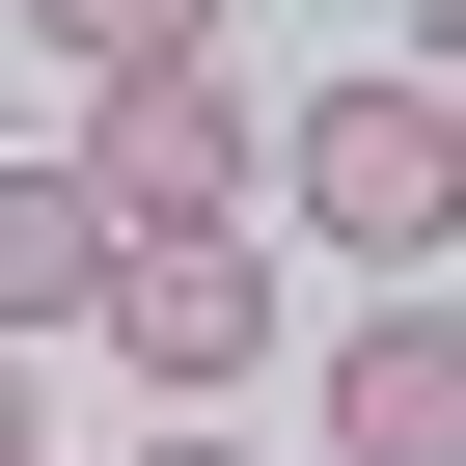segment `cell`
Masks as SVG:
<instances>
[{
    "mask_svg": "<svg viewBox=\"0 0 466 466\" xmlns=\"http://www.w3.org/2000/svg\"><path fill=\"white\" fill-rule=\"evenodd\" d=\"M0 466H56V439H28V357H0Z\"/></svg>",
    "mask_w": 466,
    "mask_h": 466,
    "instance_id": "obj_7",
    "label": "cell"
},
{
    "mask_svg": "<svg viewBox=\"0 0 466 466\" xmlns=\"http://www.w3.org/2000/svg\"><path fill=\"white\" fill-rule=\"evenodd\" d=\"M110 357L165 411H219V384L275 357V248H248V219H137V248H110Z\"/></svg>",
    "mask_w": 466,
    "mask_h": 466,
    "instance_id": "obj_2",
    "label": "cell"
},
{
    "mask_svg": "<svg viewBox=\"0 0 466 466\" xmlns=\"http://www.w3.org/2000/svg\"><path fill=\"white\" fill-rule=\"evenodd\" d=\"M83 165H110V219H248L275 110L219 83V56H110V83H83Z\"/></svg>",
    "mask_w": 466,
    "mask_h": 466,
    "instance_id": "obj_3",
    "label": "cell"
},
{
    "mask_svg": "<svg viewBox=\"0 0 466 466\" xmlns=\"http://www.w3.org/2000/svg\"><path fill=\"white\" fill-rule=\"evenodd\" d=\"M110 248H137V219H110L83 137H56V165H0V357H28V329H110Z\"/></svg>",
    "mask_w": 466,
    "mask_h": 466,
    "instance_id": "obj_5",
    "label": "cell"
},
{
    "mask_svg": "<svg viewBox=\"0 0 466 466\" xmlns=\"http://www.w3.org/2000/svg\"><path fill=\"white\" fill-rule=\"evenodd\" d=\"M411 28H439V56H466V0H411Z\"/></svg>",
    "mask_w": 466,
    "mask_h": 466,
    "instance_id": "obj_9",
    "label": "cell"
},
{
    "mask_svg": "<svg viewBox=\"0 0 466 466\" xmlns=\"http://www.w3.org/2000/svg\"><path fill=\"white\" fill-rule=\"evenodd\" d=\"M28 28H56V56L110 83V56H219V0H28Z\"/></svg>",
    "mask_w": 466,
    "mask_h": 466,
    "instance_id": "obj_6",
    "label": "cell"
},
{
    "mask_svg": "<svg viewBox=\"0 0 466 466\" xmlns=\"http://www.w3.org/2000/svg\"><path fill=\"white\" fill-rule=\"evenodd\" d=\"M137 466H219V411H165V439H137Z\"/></svg>",
    "mask_w": 466,
    "mask_h": 466,
    "instance_id": "obj_8",
    "label": "cell"
},
{
    "mask_svg": "<svg viewBox=\"0 0 466 466\" xmlns=\"http://www.w3.org/2000/svg\"><path fill=\"white\" fill-rule=\"evenodd\" d=\"M275 192L329 219V248L439 275V248H466V83H439V56H384V83H302V110H275Z\"/></svg>",
    "mask_w": 466,
    "mask_h": 466,
    "instance_id": "obj_1",
    "label": "cell"
},
{
    "mask_svg": "<svg viewBox=\"0 0 466 466\" xmlns=\"http://www.w3.org/2000/svg\"><path fill=\"white\" fill-rule=\"evenodd\" d=\"M329 466H466V302L439 275H384L329 329Z\"/></svg>",
    "mask_w": 466,
    "mask_h": 466,
    "instance_id": "obj_4",
    "label": "cell"
}]
</instances>
